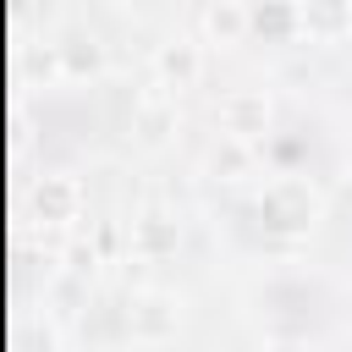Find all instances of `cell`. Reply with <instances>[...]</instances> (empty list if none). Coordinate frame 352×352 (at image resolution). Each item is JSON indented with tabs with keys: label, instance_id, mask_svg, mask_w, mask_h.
I'll list each match as a JSON object with an SVG mask.
<instances>
[{
	"label": "cell",
	"instance_id": "1",
	"mask_svg": "<svg viewBox=\"0 0 352 352\" xmlns=\"http://www.w3.org/2000/svg\"><path fill=\"white\" fill-rule=\"evenodd\" d=\"M258 314L280 341H302L324 319V292L314 280H302V275H280V280H270L258 292Z\"/></svg>",
	"mask_w": 352,
	"mask_h": 352
},
{
	"label": "cell",
	"instance_id": "2",
	"mask_svg": "<svg viewBox=\"0 0 352 352\" xmlns=\"http://www.w3.org/2000/svg\"><path fill=\"white\" fill-rule=\"evenodd\" d=\"M314 220H319V198H314L297 176H280V182L264 187V198H258V226H264V231L302 236Z\"/></svg>",
	"mask_w": 352,
	"mask_h": 352
},
{
	"label": "cell",
	"instance_id": "3",
	"mask_svg": "<svg viewBox=\"0 0 352 352\" xmlns=\"http://www.w3.org/2000/svg\"><path fill=\"white\" fill-rule=\"evenodd\" d=\"M314 154V138L308 132H297V126H280V132H270V160L292 176V170H302V160Z\"/></svg>",
	"mask_w": 352,
	"mask_h": 352
},
{
	"label": "cell",
	"instance_id": "4",
	"mask_svg": "<svg viewBox=\"0 0 352 352\" xmlns=\"http://www.w3.org/2000/svg\"><path fill=\"white\" fill-rule=\"evenodd\" d=\"M270 352H302V346H297V341H275Z\"/></svg>",
	"mask_w": 352,
	"mask_h": 352
}]
</instances>
